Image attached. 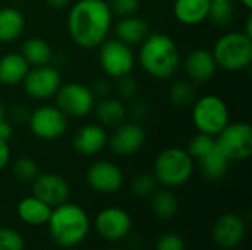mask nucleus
Here are the masks:
<instances>
[{
    "label": "nucleus",
    "instance_id": "1",
    "mask_svg": "<svg viewBox=\"0 0 252 250\" xmlns=\"http://www.w3.org/2000/svg\"><path fill=\"white\" fill-rule=\"evenodd\" d=\"M114 15L106 0H77L68 13V32L81 49H96L109 35Z\"/></svg>",
    "mask_w": 252,
    "mask_h": 250
},
{
    "label": "nucleus",
    "instance_id": "2",
    "mask_svg": "<svg viewBox=\"0 0 252 250\" xmlns=\"http://www.w3.org/2000/svg\"><path fill=\"white\" fill-rule=\"evenodd\" d=\"M139 63L148 75L168 80L177 74L182 65L180 50L170 35L164 32L148 34L140 43Z\"/></svg>",
    "mask_w": 252,
    "mask_h": 250
},
{
    "label": "nucleus",
    "instance_id": "3",
    "mask_svg": "<svg viewBox=\"0 0 252 250\" xmlns=\"http://www.w3.org/2000/svg\"><path fill=\"white\" fill-rule=\"evenodd\" d=\"M52 240L63 249H71L80 245L89 234L90 220L86 211L68 200L52 208L47 221Z\"/></svg>",
    "mask_w": 252,
    "mask_h": 250
},
{
    "label": "nucleus",
    "instance_id": "4",
    "mask_svg": "<svg viewBox=\"0 0 252 250\" xmlns=\"http://www.w3.org/2000/svg\"><path fill=\"white\" fill-rule=\"evenodd\" d=\"M217 66L229 72L247 69L252 62V38L242 31H230L217 38L211 50Z\"/></svg>",
    "mask_w": 252,
    "mask_h": 250
},
{
    "label": "nucleus",
    "instance_id": "5",
    "mask_svg": "<svg viewBox=\"0 0 252 250\" xmlns=\"http://www.w3.org/2000/svg\"><path fill=\"white\" fill-rule=\"evenodd\" d=\"M193 158L180 147L162 150L154 162V177L164 187H179L186 184L195 169Z\"/></svg>",
    "mask_w": 252,
    "mask_h": 250
},
{
    "label": "nucleus",
    "instance_id": "6",
    "mask_svg": "<svg viewBox=\"0 0 252 250\" xmlns=\"http://www.w3.org/2000/svg\"><path fill=\"white\" fill-rule=\"evenodd\" d=\"M192 122L198 133L216 137L230 122V112L221 97L205 94L193 102Z\"/></svg>",
    "mask_w": 252,
    "mask_h": 250
},
{
    "label": "nucleus",
    "instance_id": "7",
    "mask_svg": "<svg viewBox=\"0 0 252 250\" xmlns=\"http://www.w3.org/2000/svg\"><path fill=\"white\" fill-rule=\"evenodd\" d=\"M217 147L230 162L245 161L252 153V127L247 122H229L217 136Z\"/></svg>",
    "mask_w": 252,
    "mask_h": 250
},
{
    "label": "nucleus",
    "instance_id": "8",
    "mask_svg": "<svg viewBox=\"0 0 252 250\" xmlns=\"http://www.w3.org/2000/svg\"><path fill=\"white\" fill-rule=\"evenodd\" d=\"M99 63L108 77L117 80L133 71L134 53L131 47L121 40L106 38L99 46Z\"/></svg>",
    "mask_w": 252,
    "mask_h": 250
},
{
    "label": "nucleus",
    "instance_id": "9",
    "mask_svg": "<svg viewBox=\"0 0 252 250\" xmlns=\"http://www.w3.org/2000/svg\"><path fill=\"white\" fill-rule=\"evenodd\" d=\"M56 108L68 118H83L89 115L96 103L92 90L81 83L61 84L55 94Z\"/></svg>",
    "mask_w": 252,
    "mask_h": 250
},
{
    "label": "nucleus",
    "instance_id": "10",
    "mask_svg": "<svg viewBox=\"0 0 252 250\" xmlns=\"http://www.w3.org/2000/svg\"><path fill=\"white\" fill-rule=\"evenodd\" d=\"M62 84V77L58 68L49 65L34 66L30 69L22 81L24 91L35 100H47L55 97Z\"/></svg>",
    "mask_w": 252,
    "mask_h": 250
},
{
    "label": "nucleus",
    "instance_id": "11",
    "mask_svg": "<svg viewBox=\"0 0 252 250\" xmlns=\"http://www.w3.org/2000/svg\"><path fill=\"white\" fill-rule=\"evenodd\" d=\"M28 125L37 139L56 140L66 131L68 118L56 106L44 105L30 113Z\"/></svg>",
    "mask_w": 252,
    "mask_h": 250
},
{
    "label": "nucleus",
    "instance_id": "12",
    "mask_svg": "<svg viewBox=\"0 0 252 250\" xmlns=\"http://www.w3.org/2000/svg\"><path fill=\"white\" fill-rule=\"evenodd\" d=\"M94 228L102 239L108 242H118L128 236L131 230V218L124 209L109 206L97 214Z\"/></svg>",
    "mask_w": 252,
    "mask_h": 250
},
{
    "label": "nucleus",
    "instance_id": "13",
    "mask_svg": "<svg viewBox=\"0 0 252 250\" xmlns=\"http://www.w3.org/2000/svg\"><path fill=\"white\" fill-rule=\"evenodd\" d=\"M146 134L139 122H123L108 137L109 149L117 156H131L139 152L145 143Z\"/></svg>",
    "mask_w": 252,
    "mask_h": 250
},
{
    "label": "nucleus",
    "instance_id": "14",
    "mask_svg": "<svg viewBox=\"0 0 252 250\" xmlns=\"http://www.w3.org/2000/svg\"><path fill=\"white\" fill-rule=\"evenodd\" d=\"M32 196L38 197L50 208H55L69 197V186L66 180L58 174H38L32 181Z\"/></svg>",
    "mask_w": 252,
    "mask_h": 250
},
{
    "label": "nucleus",
    "instance_id": "15",
    "mask_svg": "<svg viewBox=\"0 0 252 250\" xmlns=\"http://www.w3.org/2000/svg\"><path fill=\"white\" fill-rule=\"evenodd\" d=\"M87 183L97 193H115L124 183L123 171L109 161H97L87 171Z\"/></svg>",
    "mask_w": 252,
    "mask_h": 250
},
{
    "label": "nucleus",
    "instance_id": "16",
    "mask_svg": "<svg viewBox=\"0 0 252 250\" xmlns=\"http://www.w3.org/2000/svg\"><path fill=\"white\" fill-rule=\"evenodd\" d=\"M247 234V225L238 214H224L217 218L213 227V239L223 249L239 246Z\"/></svg>",
    "mask_w": 252,
    "mask_h": 250
},
{
    "label": "nucleus",
    "instance_id": "17",
    "mask_svg": "<svg viewBox=\"0 0 252 250\" xmlns=\"http://www.w3.org/2000/svg\"><path fill=\"white\" fill-rule=\"evenodd\" d=\"M217 63L210 50L202 47L192 50L183 60V69L192 83H207L217 72Z\"/></svg>",
    "mask_w": 252,
    "mask_h": 250
},
{
    "label": "nucleus",
    "instance_id": "18",
    "mask_svg": "<svg viewBox=\"0 0 252 250\" xmlns=\"http://www.w3.org/2000/svg\"><path fill=\"white\" fill-rule=\"evenodd\" d=\"M108 144V134L100 124H86L80 127L74 137L72 146L81 156H94Z\"/></svg>",
    "mask_w": 252,
    "mask_h": 250
},
{
    "label": "nucleus",
    "instance_id": "19",
    "mask_svg": "<svg viewBox=\"0 0 252 250\" xmlns=\"http://www.w3.org/2000/svg\"><path fill=\"white\" fill-rule=\"evenodd\" d=\"M28 71H30V65L21 53H7L0 57L1 85L15 87L18 84H22Z\"/></svg>",
    "mask_w": 252,
    "mask_h": 250
},
{
    "label": "nucleus",
    "instance_id": "20",
    "mask_svg": "<svg viewBox=\"0 0 252 250\" xmlns=\"http://www.w3.org/2000/svg\"><path fill=\"white\" fill-rule=\"evenodd\" d=\"M211 0H174L173 13L183 25H198L208 18Z\"/></svg>",
    "mask_w": 252,
    "mask_h": 250
},
{
    "label": "nucleus",
    "instance_id": "21",
    "mask_svg": "<svg viewBox=\"0 0 252 250\" xmlns=\"http://www.w3.org/2000/svg\"><path fill=\"white\" fill-rule=\"evenodd\" d=\"M96 118L102 127H118L127 118V106L115 97H103L94 103L93 108Z\"/></svg>",
    "mask_w": 252,
    "mask_h": 250
},
{
    "label": "nucleus",
    "instance_id": "22",
    "mask_svg": "<svg viewBox=\"0 0 252 250\" xmlns=\"http://www.w3.org/2000/svg\"><path fill=\"white\" fill-rule=\"evenodd\" d=\"M198 164H199V172L202 178L211 183H216L224 178L230 167L229 158L217 147V144L210 153L198 159Z\"/></svg>",
    "mask_w": 252,
    "mask_h": 250
},
{
    "label": "nucleus",
    "instance_id": "23",
    "mask_svg": "<svg viewBox=\"0 0 252 250\" xmlns=\"http://www.w3.org/2000/svg\"><path fill=\"white\" fill-rule=\"evenodd\" d=\"M16 212L22 222L37 227V225L47 224L49 217L52 214V208L43 200H40L38 197L28 196L18 203Z\"/></svg>",
    "mask_w": 252,
    "mask_h": 250
},
{
    "label": "nucleus",
    "instance_id": "24",
    "mask_svg": "<svg viewBox=\"0 0 252 250\" xmlns=\"http://www.w3.org/2000/svg\"><path fill=\"white\" fill-rule=\"evenodd\" d=\"M148 34H149V27L146 21H143L136 15L120 18V21L115 24L117 38L128 46L140 44L148 37Z\"/></svg>",
    "mask_w": 252,
    "mask_h": 250
},
{
    "label": "nucleus",
    "instance_id": "25",
    "mask_svg": "<svg viewBox=\"0 0 252 250\" xmlns=\"http://www.w3.org/2000/svg\"><path fill=\"white\" fill-rule=\"evenodd\" d=\"M25 28V18L16 7L0 9V43H12L21 37Z\"/></svg>",
    "mask_w": 252,
    "mask_h": 250
},
{
    "label": "nucleus",
    "instance_id": "26",
    "mask_svg": "<svg viewBox=\"0 0 252 250\" xmlns=\"http://www.w3.org/2000/svg\"><path fill=\"white\" fill-rule=\"evenodd\" d=\"M21 55L28 62L30 66H43L49 65L53 57L52 47L47 41L38 37H32L24 41Z\"/></svg>",
    "mask_w": 252,
    "mask_h": 250
},
{
    "label": "nucleus",
    "instance_id": "27",
    "mask_svg": "<svg viewBox=\"0 0 252 250\" xmlns=\"http://www.w3.org/2000/svg\"><path fill=\"white\" fill-rule=\"evenodd\" d=\"M151 208H152V212L155 214V217L167 221V220H171L177 214L179 202H177L176 196L173 194V192L162 189V190L152 193Z\"/></svg>",
    "mask_w": 252,
    "mask_h": 250
},
{
    "label": "nucleus",
    "instance_id": "28",
    "mask_svg": "<svg viewBox=\"0 0 252 250\" xmlns=\"http://www.w3.org/2000/svg\"><path fill=\"white\" fill-rule=\"evenodd\" d=\"M168 96H170V100L176 106L183 108V106L192 105L196 99L195 83H192L190 80H179L171 84L168 90Z\"/></svg>",
    "mask_w": 252,
    "mask_h": 250
},
{
    "label": "nucleus",
    "instance_id": "29",
    "mask_svg": "<svg viewBox=\"0 0 252 250\" xmlns=\"http://www.w3.org/2000/svg\"><path fill=\"white\" fill-rule=\"evenodd\" d=\"M235 16V7L232 4V0H220V1H211L208 18L216 27L224 28L227 27Z\"/></svg>",
    "mask_w": 252,
    "mask_h": 250
},
{
    "label": "nucleus",
    "instance_id": "30",
    "mask_svg": "<svg viewBox=\"0 0 252 250\" xmlns=\"http://www.w3.org/2000/svg\"><path fill=\"white\" fill-rule=\"evenodd\" d=\"M13 175L22 183H32L34 178L38 175V165L34 159L28 156L18 158L12 165Z\"/></svg>",
    "mask_w": 252,
    "mask_h": 250
},
{
    "label": "nucleus",
    "instance_id": "31",
    "mask_svg": "<svg viewBox=\"0 0 252 250\" xmlns=\"http://www.w3.org/2000/svg\"><path fill=\"white\" fill-rule=\"evenodd\" d=\"M216 147V137L208 136V134H202L198 133L195 137L190 139L186 152L193 158V159H201L202 156H205L207 153H210L213 149Z\"/></svg>",
    "mask_w": 252,
    "mask_h": 250
},
{
    "label": "nucleus",
    "instance_id": "32",
    "mask_svg": "<svg viewBox=\"0 0 252 250\" xmlns=\"http://www.w3.org/2000/svg\"><path fill=\"white\" fill-rule=\"evenodd\" d=\"M155 186H157V180L154 177V174H139L133 178L131 181V193L137 197H146L151 196L155 192Z\"/></svg>",
    "mask_w": 252,
    "mask_h": 250
},
{
    "label": "nucleus",
    "instance_id": "33",
    "mask_svg": "<svg viewBox=\"0 0 252 250\" xmlns=\"http://www.w3.org/2000/svg\"><path fill=\"white\" fill-rule=\"evenodd\" d=\"M0 250H24L22 236L9 227H0Z\"/></svg>",
    "mask_w": 252,
    "mask_h": 250
},
{
    "label": "nucleus",
    "instance_id": "34",
    "mask_svg": "<svg viewBox=\"0 0 252 250\" xmlns=\"http://www.w3.org/2000/svg\"><path fill=\"white\" fill-rule=\"evenodd\" d=\"M106 3L111 9L112 15L118 16V18L136 15L140 7L139 0H108Z\"/></svg>",
    "mask_w": 252,
    "mask_h": 250
},
{
    "label": "nucleus",
    "instance_id": "35",
    "mask_svg": "<svg viewBox=\"0 0 252 250\" xmlns=\"http://www.w3.org/2000/svg\"><path fill=\"white\" fill-rule=\"evenodd\" d=\"M155 250H185V240L176 233H167L159 237Z\"/></svg>",
    "mask_w": 252,
    "mask_h": 250
},
{
    "label": "nucleus",
    "instance_id": "36",
    "mask_svg": "<svg viewBox=\"0 0 252 250\" xmlns=\"http://www.w3.org/2000/svg\"><path fill=\"white\" fill-rule=\"evenodd\" d=\"M117 93L123 99H133L137 93V83L128 75L117 78Z\"/></svg>",
    "mask_w": 252,
    "mask_h": 250
},
{
    "label": "nucleus",
    "instance_id": "37",
    "mask_svg": "<svg viewBox=\"0 0 252 250\" xmlns=\"http://www.w3.org/2000/svg\"><path fill=\"white\" fill-rule=\"evenodd\" d=\"M146 115H148V105L140 99L133 100L131 105L127 108V116H130L133 122L143 121L146 118Z\"/></svg>",
    "mask_w": 252,
    "mask_h": 250
},
{
    "label": "nucleus",
    "instance_id": "38",
    "mask_svg": "<svg viewBox=\"0 0 252 250\" xmlns=\"http://www.w3.org/2000/svg\"><path fill=\"white\" fill-rule=\"evenodd\" d=\"M30 111L27 109V106H24V105H16V106H13L12 109H10V118L15 121V122H18V124H28V119H30Z\"/></svg>",
    "mask_w": 252,
    "mask_h": 250
},
{
    "label": "nucleus",
    "instance_id": "39",
    "mask_svg": "<svg viewBox=\"0 0 252 250\" xmlns=\"http://www.w3.org/2000/svg\"><path fill=\"white\" fill-rule=\"evenodd\" d=\"M90 90H92V93H93L94 97L103 99V97H108V94H109V91H111V87H109V84H108L106 81H102V80H100V81H96Z\"/></svg>",
    "mask_w": 252,
    "mask_h": 250
},
{
    "label": "nucleus",
    "instance_id": "40",
    "mask_svg": "<svg viewBox=\"0 0 252 250\" xmlns=\"http://www.w3.org/2000/svg\"><path fill=\"white\" fill-rule=\"evenodd\" d=\"M10 161V149L6 140L0 139V171L4 169V167H7Z\"/></svg>",
    "mask_w": 252,
    "mask_h": 250
},
{
    "label": "nucleus",
    "instance_id": "41",
    "mask_svg": "<svg viewBox=\"0 0 252 250\" xmlns=\"http://www.w3.org/2000/svg\"><path fill=\"white\" fill-rule=\"evenodd\" d=\"M12 134H13L12 125H10L7 121L1 122V124H0V139H1V140L9 141V139L12 137Z\"/></svg>",
    "mask_w": 252,
    "mask_h": 250
},
{
    "label": "nucleus",
    "instance_id": "42",
    "mask_svg": "<svg viewBox=\"0 0 252 250\" xmlns=\"http://www.w3.org/2000/svg\"><path fill=\"white\" fill-rule=\"evenodd\" d=\"M46 3L52 9H63V7H66L71 3V0H46Z\"/></svg>",
    "mask_w": 252,
    "mask_h": 250
},
{
    "label": "nucleus",
    "instance_id": "43",
    "mask_svg": "<svg viewBox=\"0 0 252 250\" xmlns=\"http://www.w3.org/2000/svg\"><path fill=\"white\" fill-rule=\"evenodd\" d=\"M242 32H244L245 35H248L250 38H252V15L251 13L248 15V18H247V21H245V27H244Z\"/></svg>",
    "mask_w": 252,
    "mask_h": 250
},
{
    "label": "nucleus",
    "instance_id": "44",
    "mask_svg": "<svg viewBox=\"0 0 252 250\" xmlns=\"http://www.w3.org/2000/svg\"><path fill=\"white\" fill-rule=\"evenodd\" d=\"M4 121H7V119H6V106H4V103L0 100V124L4 122Z\"/></svg>",
    "mask_w": 252,
    "mask_h": 250
},
{
    "label": "nucleus",
    "instance_id": "45",
    "mask_svg": "<svg viewBox=\"0 0 252 250\" xmlns=\"http://www.w3.org/2000/svg\"><path fill=\"white\" fill-rule=\"evenodd\" d=\"M239 1H241V4L245 6L248 10H251L252 9V0H239Z\"/></svg>",
    "mask_w": 252,
    "mask_h": 250
},
{
    "label": "nucleus",
    "instance_id": "46",
    "mask_svg": "<svg viewBox=\"0 0 252 250\" xmlns=\"http://www.w3.org/2000/svg\"><path fill=\"white\" fill-rule=\"evenodd\" d=\"M211 1H220V0H211Z\"/></svg>",
    "mask_w": 252,
    "mask_h": 250
},
{
    "label": "nucleus",
    "instance_id": "47",
    "mask_svg": "<svg viewBox=\"0 0 252 250\" xmlns=\"http://www.w3.org/2000/svg\"><path fill=\"white\" fill-rule=\"evenodd\" d=\"M111 250H121V249H111Z\"/></svg>",
    "mask_w": 252,
    "mask_h": 250
}]
</instances>
